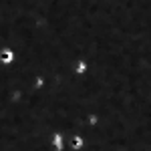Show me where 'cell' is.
<instances>
[{"instance_id": "6da1fadb", "label": "cell", "mask_w": 151, "mask_h": 151, "mask_svg": "<svg viewBox=\"0 0 151 151\" xmlns=\"http://www.w3.org/2000/svg\"><path fill=\"white\" fill-rule=\"evenodd\" d=\"M50 149L52 151H63V133H55L50 139Z\"/></svg>"}, {"instance_id": "7a4b0ae2", "label": "cell", "mask_w": 151, "mask_h": 151, "mask_svg": "<svg viewBox=\"0 0 151 151\" xmlns=\"http://www.w3.org/2000/svg\"><path fill=\"white\" fill-rule=\"evenodd\" d=\"M83 145H85V139H83L81 135H73L70 137V149L73 151H81Z\"/></svg>"}, {"instance_id": "3957f363", "label": "cell", "mask_w": 151, "mask_h": 151, "mask_svg": "<svg viewBox=\"0 0 151 151\" xmlns=\"http://www.w3.org/2000/svg\"><path fill=\"white\" fill-rule=\"evenodd\" d=\"M12 58H14V55H12L10 50H2V52H0V60H2L4 65H8V63H12Z\"/></svg>"}]
</instances>
